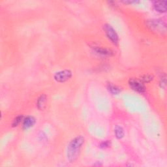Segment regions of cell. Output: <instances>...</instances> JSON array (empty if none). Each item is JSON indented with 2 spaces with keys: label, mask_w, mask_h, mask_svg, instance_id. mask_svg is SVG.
<instances>
[{
  "label": "cell",
  "mask_w": 167,
  "mask_h": 167,
  "mask_svg": "<svg viewBox=\"0 0 167 167\" xmlns=\"http://www.w3.org/2000/svg\"><path fill=\"white\" fill-rule=\"evenodd\" d=\"M84 143V137L79 135L72 139L68 144L66 155L67 158L70 163H73L77 159Z\"/></svg>",
  "instance_id": "cell-1"
},
{
  "label": "cell",
  "mask_w": 167,
  "mask_h": 167,
  "mask_svg": "<svg viewBox=\"0 0 167 167\" xmlns=\"http://www.w3.org/2000/svg\"><path fill=\"white\" fill-rule=\"evenodd\" d=\"M146 25L153 32L161 35L166 34V25L163 20L159 19L149 20L146 22Z\"/></svg>",
  "instance_id": "cell-2"
},
{
  "label": "cell",
  "mask_w": 167,
  "mask_h": 167,
  "mask_svg": "<svg viewBox=\"0 0 167 167\" xmlns=\"http://www.w3.org/2000/svg\"><path fill=\"white\" fill-rule=\"evenodd\" d=\"M103 28L106 35H107L109 39L112 41V43L115 44H118L119 41V37L118 33H116V30L113 28V27L108 24H106L104 25Z\"/></svg>",
  "instance_id": "cell-3"
},
{
  "label": "cell",
  "mask_w": 167,
  "mask_h": 167,
  "mask_svg": "<svg viewBox=\"0 0 167 167\" xmlns=\"http://www.w3.org/2000/svg\"><path fill=\"white\" fill-rule=\"evenodd\" d=\"M72 72L69 69H65L57 72L54 75V80L58 82H65L72 77Z\"/></svg>",
  "instance_id": "cell-4"
},
{
  "label": "cell",
  "mask_w": 167,
  "mask_h": 167,
  "mask_svg": "<svg viewBox=\"0 0 167 167\" xmlns=\"http://www.w3.org/2000/svg\"><path fill=\"white\" fill-rule=\"evenodd\" d=\"M129 85L132 90L136 92L142 93L146 91V88L143 82L140 80L134 79V78H131L129 79Z\"/></svg>",
  "instance_id": "cell-5"
},
{
  "label": "cell",
  "mask_w": 167,
  "mask_h": 167,
  "mask_svg": "<svg viewBox=\"0 0 167 167\" xmlns=\"http://www.w3.org/2000/svg\"><path fill=\"white\" fill-rule=\"evenodd\" d=\"M154 9L159 13H165L167 10L166 1H157L153 2Z\"/></svg>",
  "instance_id": "cell-6"
},
{
  "label": "cell",
  "mask_w": 167,
  "mask_h": 167,
  "mask_svg": "<svg viewBox=\"0 0 167 167\" xmlns=\"http://www.w3.org/2000/svg\"><path fill=\"white\" fill-rule=\"evenodd\" d=\"M35 124V119L33 116H27L23 120V124H22V127L24 129L27 130L32 127Z\"/></svg>",
  "instance_id": "cell-7"
},
{
  "label": "cell",
  "mask_w": 167,
  "mask_h": 167,
  "mask_svg": "<svg viewBox=\"0 0 167 167\" xmlns=\"http://www.w3.org/2000/svg\"><path fill=\"white\" fill-rule=\"evenodd\" d=\"M47 102V96L45 95H41L39 98L37 99V108L40 110H43L45 108V104Z\"/></svg>",
  "instance_id": "cell-8"
},
{
  "label": "cell",
  "mask_w": 167,
  "mask_h": 167,
  "mask_svg": "<svg viewBox=\"0 0 167 167\" xmlns=\"http://www.w3.org/2000/svg\"><path fill=\"white\" fill-rule=\"evenodd\" d=\"M107 89H108V92L110 93H112V95H118L121 92V90L120 87L117 86L113 84H111V83L108 84Z\"/></svg>",
  "instance_id": "cell-9"
},
{
  "label": "cell",
  "mask_w": 167,
  "mask_h": 167,
  "mask_svg": "<svg viewBox=\"0 0 167 167\" xmlns=\"http://www.w3.org/2000/svg\"><path fill=\"white\" fill-rule=\"evenodd\" d=\"M94 51L96 52V53L103 55H112L113 54V52L110 50L101 47H95Z\"/></svg>",
  "instance_id": "cell-10"
},
{
  "label": "cell",
  "mask_w": 167,
  "mask_h": 167,
  "mask_svg": "<svg viewBox=\"0 0 167 167\" xmlns=\"http://www.w3.org/2000/svg\"><path fill=\"white\" fill-rule=\"evenodd\" d=\"M114 133H115L116 137L118 139H121L124 136V134H125L123 128H122L121 126H118V125H117L115 127Z\"/></svg>",
  "instance_id": "cell-11"
},
{
  "label": "cell",
  "mask_w": 167,
  "mask_h": 167,
  "mask_svg": "<svg viewBox=\"0 0 167 167\" xmlns=\"http://www.w3.org/2000/svg\"><path fill=\"white\" fill-rule=\"evenodd\" d=\"M23 120H24V117L22 115H19L18 116H16L13 121L12 126L13 127H17L21 123V121H23Z\"/></svg>",
  "instance_id": "cell-12"
},
{
  "label": "cell",
  "mask_w": 167,
  "mask_h": 167,
  "mask_svg": "<svg viewBox=\"0 0 167 167\" xmlns=\"http://www.w3.org/2000/svg\"><path fill=\"white\" fill-rule=\"evenodd\" d=\"M153 79V76L150 75H145L141 77V80L144 83H148L150 82Z\"/></svg>",
  "instance_id": "cell-13"
},
{
  "label": "cell",
  "mask_w": 167,
  "mask_h": 167,
  "mask_svg": "<svg viewBox=\"0 0 167 167\" xmlns=\"http://www.w3.org/2000/svg\"><path fill=\"white\" fill-rule=\"evenodd\" d=\"M110 146V142L109 141H106L101 143L100 144V147L101 148H107Z\"/></svg>",
  "instance_id": "cell-14"
},
{
  "label": "cell",
  "mask_w": 167,
  "mask_h": 167,
  "mask_svg": "<svg viewBox=\"0 0 167 167\" xmlns=\"http://www.w3.org/2000/svg\"><path fill=\"white\" fill-rule=\"evenodd\" d=\"M160 85H161V88H165V86H166V76H165V75H164V76H162V78L161 79Z\"/></svg>",
  "instance_id": "cell-15"
},
{
  "label": "cell",
  "mask_w": 167,
  "mask_h": 167,
  "mask_svg": "<svg viewBox=\"0 0 167 167\" xmlns=\"http://www.w3.org/2000/svg\"><path fill=\"white\" fill-rule=\"evenodd\" d=\"M122 2H123L124 3H125V4H131V3H136V2H135V1H123Z\"/></svg>",
  "instance_id": "cell-16"
}]
</instances>
